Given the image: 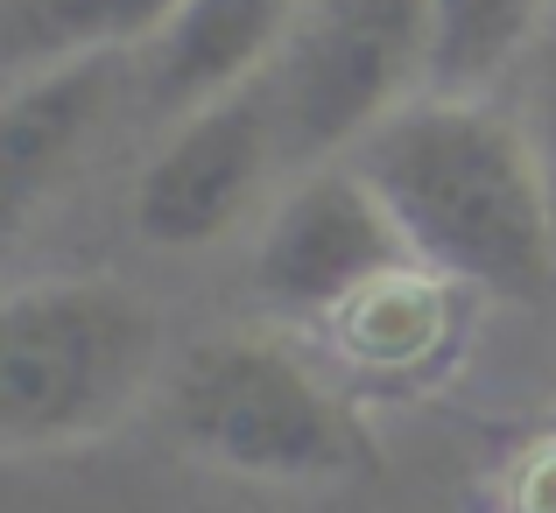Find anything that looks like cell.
<instances>
[{"label":"cell","instance_id":"cell-1","mask_svg":"<svg viewBox=\"0 0 556 513\" xmlns=\"http://www.w3.org/2000/svg\"><path fill=\"white\" fill-rule=\"evenodd\" d=\"M422 268L472 296H556V176L535 127L493 99L416 92L353 149Z\"/></svg>","mask_w":556,"mask_h":513},{"label":"cell","instance_id":"cell-2","mask_svg":"<svg viewBox=\"0 0 556 513\" xmlns=\"http://www.w3.org/2000/svg\"><path fill=\"white\" fill-rule=\"evenodd\" d=\"M163 373V317L106 274H42L0 303V444L71 450L135 415Z\"/></svg>","mask_w":556,"mask_h":513},{"label":"cell","instance_id":"cell-3","mask_svg":"<svg viewBox=\"0 0 556 513\" xmlns=\"http://www.w3.org/2000/svg\"><path fill=\"white\" fill-rule=\"evenodd\" d=\"M169 429L190 458L268 486H331L374 464L353 401L282 338H212L169 380Z\"/></svg>","mask_w":556,"mask_h":513},{"label":"cell","instance_id":"cell-4","mask_svg":"<svg viewBox=\"0 0 556 513\" xmlns=\"http://www.w3.org/2000/svg\"><path fill=\"white\" fill-rule=\"evenodd\" d=\"M430 85V0H311L268 70L289 169L353 155Z\"/></svg>","mask_w":556,"mask_h":513},{"label":"cell","instance_id":"cell-5","mask_svg":"<svg viewBox=\"0 0 556 513\" xmlns=\"http://www.w3.org/2000/svg\"><path fill=\"white\" fill-rule=\"evenodd\" d=\"M416 246L394 226L388 197L374 190V176L345 155V163H317L296 176L282 204H275L268 232L254 246V288L289 317H317L374 288L380 274L408 268Z\"/></svg>","mask_w":556,"mask_h":513},{"label":"cell","instance_id":"cell-6","mask_svg":"<svg viewBox=\"0 0 556 513\" xmlns=\"http://www.w3.org/2000/svg\"><path fill=\"white\" fill-rule=\"evenodd\" d=\"M275 163H282L275 99L268 78H254L177 120V134L155 149V163L135 183V232L169 254H198L247 218L261 176Z\"/></svg>","mask_w":556,"mask_h":513},{"label":"cell","instance_id":"cell-7","mask_svg":"<svg viewBox=\"0 0 556 513\" xmlns=\"http://www.w3.org/2000/svg\"><path fill=\"white\" fill-rule=\"evenodd\" d=\"M135 50H92L71 64L22 70L0 106V218L22 226L42 197L71 176L106 113L121 106V85L135 78Z\"/></svg>","mask_w":556,"mask_h":513},{"label":"cell","instance_id":"cell-8","mask_svg":"<svg viewBox=\"0 0 556 513\" xmlns=\"http://www.w3.org/2000/svg\"><path fill=\"white\" fill-rule=\"evenodd\" d=\"M311 0H184L135 56V92L149 113L184 120L240 85L268 78Z\"/></svg>","mask_w":556,"mask_h":513},{"label":"cell","instance_id":"cell-9","mask_svg":"<svg viewBox=\"0 0 556 513\" xmlns=\"http://www.w3.org/2000/svg\"><path fill=\"white\" fill-rule=\"evenodd\" d=\"M458 296H472V288H458L451 274L408 260V268L380 274L374 288H359L345 310H331L325 331L339 345V359H353L359 373L416 380L458 338Z\"/></svg>","mask_w":556,"mask_h":513},{"label":"cell","instance_id":"cell-10","mask_svg":"<svg viewBox=\"0 0 556 513\" xmlns=\"http://www.w3.org/2000/svg\"><path fill=\"white\" fill-rule=\"evenodd\" d=\"M184 0H0V56L8 78L71 64L92 50H141Z\"/></svg>","mask_w":556,"mask_h":513},{"label":"cell","instance_id":"cell-11","mask_svg":"<svg viewBox=\"0 0 556 513\" xmlns=\"http://www.w3.org/2000/svg\"><path fill=\"white\" fill-rule=\"evenodd\" d=\"M556 0H430V85L486 99L521 56H535Z\"/></svg>","mask_w":556,"mask_h":513},{"label":"cell","instance_id":"cell-12","mask_svg":"<svg viewBox=\"0 0 556 513\" xmlns=\"http://www.w3.org/2000/svg\"><path fill=\"white\" fill-rule=\"evenodd\" d=\"M493 506L501 513H556V429H543V436H529V444L507 450Z\"/></svg>","mask_w":556,"mask_h":513},{"label":"cell","instance_id":"cell-13","mask_svg":"<svg viewBox=\"0 0 556 513\" xmlns=\"http://www.w3.org/2000/svg\"><path fill=\"white\" fill-rule=\"evenodd\" d=\"M535 141H543V163L556 176V14L535 42Z\"/></svg>","mask_w":556,"mask_h":513}]
</instances>
